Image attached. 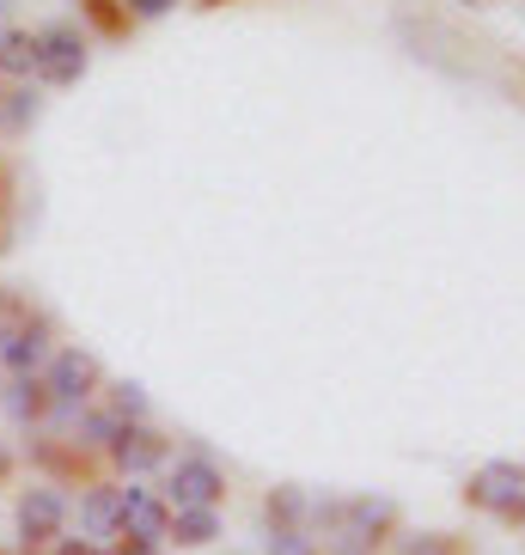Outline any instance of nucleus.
I'll return each mask as SVG.
<instances>
[{
  "instance_id": "20e7f679",
  "label": "nucleus",
  "mask_w": 525,
  "mask_h": 555,
  "mask_svg": "<svg viewBox=\"0 0 525 555\" xmlns=\"http://www.w3.org/2000/svg\"><path fill=\"white\" fill-rule=\"evenodd\" d=\"M123 525H129L135 543H148L153 550V543L165 538V506L153 501L148 489H123Z\"/></svg>"
},
{
  "instance_id": "f8f14e48",
  "label": "nucleus",
  "mask_w": 525,
  "mask_h": 555,
  "mask_svg": "<svg viewBox=\"0 0 525 555\" xmlns=\"http://www.w3.org/2000/svg\"><path fill=\"white\" fill-rule=\"evenodd\" d=\"M348 519H355V531H373V525H392V501H355L348 506Z\"/></svg>"
},
{
  "instance_id": "7ed1b4c3",
  "label": "nucleus",
  "mask_w": 525,
  "mask_h": 555,
  "mask_svg": "<svg viewBox=\"0 0 525 555\" xmlns=\"http://www.w3.org/2000/svg\"><path fill=\"white\" fill-rule=\"evenodd\" d=\"M227 489V476L214 470L208 457H183L178 470H171V501L178 506H214Z\"/></svg>"
},
{
  "instance_id": "9d476101",
  "label": "nucleus",
  "mask_w": 525,
  "mask_h": 555,
  "mask_svg": "<svg viewBox=\"0 0 525 555\" xmlns=\"http://www.w3.org/2000/svg\"><path fill=\"white\" fill-rule=\"evenodd\" d=\"M214 538H220L214 506H178V543H214Z\"/></svg>"
},
{
  "instance_id": "1a4fd4ad",
  "label": "nucleus",
  "mask_w": 525,
  "mask_h": 555,
  "mask_svg": "<svg viewBox=\"0 0 525 555\" xmlns=\"http://www.w3.org/2000/svg\"><path fill=\"white\" fill-rule=\"evenodd\" d=\"M0 360H7L18 378H31V366L43 360V330H13V336L0 343Z\"/></svg>"
},
{
  "instance_id": "5701e85b",
  "label": "nucleus",
  "mask_w": 525,
  "mask_h": 555,
  "mask_svg": "<svg viewBox=\"0 0 525 555\" xmlns=\"http://www.w3.org/2000/svg\"><path fill=\"white\" fill-rule=\"evenodd\" d=\"M0 476H7V452H0Z\"/></svg>"
},
{
  "instance_id": "aec40b11",
  "label": "nucleus",
  "mask_w": 525,
  "mask_h": 555,
  "mask_svg": "<svg viewBox=\"0 0 525 555\" xmlns=\"http://www.w3.org/2000/svg\"><path fill=\"white\" fill-rule=\"evenodd\" d=\"M171 0H135V13H165Z\"/></svg>"
},
{
  "instance_id": "dca6fc26",
  "label": "nucleus",
  "mask_w": 525,
  "mask_h": 555,
  "mask_svg": "<svg viewBox=\"0 0 525 555\" xmlns=\"http://www.w3.org/2000/svg\"><path fill=\"white\" fill-rule=\"evenodd\" d=\"M86 434H92L99 446H116V440H123V427H116V415H92V422H86Z\"/></svg>"
},
{
  "instance_id": "0eeeda50",
  "label": "nucleus",
  "mask_w": 525,
  "mask_h": 555,
  "mask_svg": "<svg viewBox=\"0 0 525 555\" xmlns=\"http://www.w3.org/2000/svg\"><path fill=\"white\" fill-rule=\"evenodd\" d=\"M116 457H123V470H153V464L165 457V440H159V434H148V427H123Z\"/></svg>"
},
{
  "instance_id": "f257e3e1",
  "label": "nucleus",
  "mask_w": 525,
  "mask_h": 555,
  "mask_svg": "<svg viewBox=\"0 0 525 555\" xmlns=\"http://www.w3.org/2000/svg\"><path fill=\"white\" fill-rule=\"evenodd\" d=\"M464 494H471L476 506L501 513V519H525V470L520 464H483Z\"/></svg>"
},
{
  "instance_id": "ddd939ff",
  "label": "nucleus",
  "mask_w": 525,
  "mask_h": 555,
  "mask_svg": "<svg viewBox=\"0 0 525 555\" xmlns=\"http://www.w3.org/2000/svg\"><path fill=\"white\" fill-rule=\"evenodd\" d=\"M7 409H13L18 422H31L37 409H43V397H37V385H31V378H18L13 391H7Z\"/></svg>"
},
{
  "instance_id": "39448f33",
  "label": "nucleus",
  "mask_w": 525,
  "mask_h": 555,
  "mask_svg": "<svg viewBox=\"0 0 525 555\" xmlns=\"http://www.w3.org/2000/svg\"><path fill=\"white\" fill-rule=\"evenodd\" d=\"M62 513H67V506H62V494H55V489H31L25 501H18V531H25L31 543L37 538H55Z\"/></svg>"
},
{
  "instance_id": "4468645a",
  "label": "nucleus",
  "mask_w": 525,
  "mask_h": 555,
  "mask_svg": "<svg viewBox=\"0 0 525 555\" xmlns=\"http://www.w3.org/2000/svg\"><path fill=\"white\" fill-rule=\"evenodd\" d=\"M269 555H318V543L299 538V531H276V538H269Z\"/></svg>"
},
{
  "instance_id": "f3484780",
  "label": "nucleus",
  "mask_w": 525,
  "mask_h": 555,
  "mask_svg": "<svg viewBox=\"0 0 525 555\" xmlns=\"http://www.w3.org/2000/svg\"><path fill=\"white\" fill-rule=\"evenodd\" d=\"M116 409H123V415H148V397H141V385H116Z\"/></svg>"
},
{
  "instance_id": "9b49d317",
  "label": "nucleus",
  "mask_w": 525,
  "mask_h": 555,
  "mask_svg": "<svg viewBox=\"0 0 525 555\" xmlns=\"http://www.w3.org/2000/svg\"><path fill=\"white\" fill-rule=\"evenodd\" d=\"M0 67H7V74H37V37L7 31L0 37Z\"/></svg>"
},
{
  "instance_id": "b1692460",
  "label": "nucleus",
  "mask_w": 525,
  "mask_h": 555,
  "mask_svg": "<svg viewBox=\"0 0 525 555\" xmlns=\"http://www.w3.org/2000/svg\"><path fill=\"white\" fill-rule=\"evenodd\" d=\"M0 13H7V0H0Z\"/></svg>"
},
{
  "instance_id": "2eb2a0df",
  "label": "nucleus",
  "mask_w": 525,
  "mask_h": 555,
  "mask_svg": "<svg viewBox=\"0 0 525 555\" xmlns=\"http://www.w3.org/2000/svg\"><path fill=\"white\" fill-rule=\"evenodd\" d=\"M269 513H276V519H299V513H306V494H299V489L269 494Z\"/></svg>"
},
{
  "instance_id": "6e6552de",
  "label": "nucleus",
  "mask_w": 525,
  "mask_h": 555,
  "mask_svg": "<svg viewBox=\"0 0 525 555\" xmlns=\"http://www.w3.org/2000/svg\"><path fill=\"white\" fill-rule=\"evenodd\" d=\"M116 525H123V489H92L86 494V531L92 538H111Z\"/></svg>"
},
{
  "instance_id": "4be33fe9",
  "label": "nucleus",
  "mask_w": 525,
  "mask_h": 555,
  "mask_svg": "<svg viewBox=\"0 0 525 555\" xmlns=\"http://www.w3.org/2000/svg\"><path fill=\"white\" fill-rule=\"evenodd\" d=\"M62 555H99V550H86V543H67V550Z\"/></svg>"
},
{
  "instance_id": "393cba45",
  "label": "nucleus",
  "mask_w": 525,
  "mask_h": 555,
  "mask_svg": "<svg viewBox=\"0 0 525 555\" xmlns=\"http://www.w3.org/2000/svg\"><path fill=\"white\" fill-rule=\"evenodd\" d=\"M520 7H525V0H520Z\"/></svg>"
},
{
  "instance_id": "412c9836",
  "label": "nucleus",
  "mask_w": 525,
  "mask_h": 555,
  "mask_svg": "<svg viewBox=\"0 0 525 555\" xmlns=\"http://www.w3.org/2000/svg\"><path fill=\"white\" fill-rule=\"evenodd\" d=\"M116 555H148V543H123V550H116Z\"/></svg>"
},
{
  "instance_id": "a211bd4d",
  "label": "nucleus",
  "mask_w": 525,
  "mask_h": 555,
  "mask_svg": "<svg viewBox=\"0 0 525 555\" xmlns=\"http://www.w3.org/2000/svg\"><path fill=\"white\" fill-rule=\"evenodd\" d=\"M37 116V99L31 92H13V104H7V122H31Z\"/></svg>"
},
{
  "instance_id": "6ab92c4d",
  "label": "nucleus",
  "mask_w": 525,
  "mask_h": 555,
  "mask_svg": "<svg viewBox=\"0 0 525 555\" xmlns=\"http://www.w3.org/2000/svg\"><path fill=\"white\" fill-rule=\"evenodd\" d=\"M404 555H452V550H446V538H422V543H410Z\"/></svg>"
},
{
  "instance_id": "f03ea898",
  "label": "nucleus",
  "mask_w": 525,
  "mask_h": 555,
  "mask_svg": "<svg viewBox=\"0 0 525 555\" xmlns=\"http://www.w3.org/2000/svg\"><path fill=\"white\" fill-rule=\"evenodd\" d=\"M37 74L50 86H74L86 74V37L74 25H55V31L37 37Z\"/></svg>"
},
{
  "instance_id": "423d86ee",
  "label": "nucleus",
  "mask_w": 525,
  "mask_h": 555,
  "mask_svg": "<svg viewBox=\"0 0 525 555\" xmlns=\"http://www.w3.org/2000/svg\"><path fill=\"white\" fill-rule=\"evenodd\" d=\"M86 385H92V360H86L80 348H67V354H55V366H50V391L62 397V403H80V397H86Z\"/></svg>"
}]
</instances>
